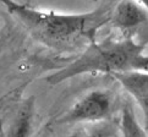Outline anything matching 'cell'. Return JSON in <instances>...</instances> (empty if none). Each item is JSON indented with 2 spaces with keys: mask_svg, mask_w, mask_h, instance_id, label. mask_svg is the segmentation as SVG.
<instances>
[{
  "mask_svg": "<svg viewBox=\"0 0 148 137\" xmlns=\"http://www.w3.org/2000/svg\"><path fill=\"white\" fill-rule=\"evenodd\" d=\"M0 49H1V45H0Z\"/></svg>",
  "mask_w": 148,
  "mask_h": 137,
  "instance_id": "cell-8",
  "label": "cell"
},
{
  "mask_svg": "<svg viewBox=\"0 0 148 137\" xmlns=\"http://www.w3.org/2000/svg\"><path fill=\"white\" fill-rule=\"evenodd\" d=\"M8 11L38 43L58 51H72L96 40L99 29L109 22L114 1L81 14L39 10L15 0H0Z\"/></svg>",
  "mask_w": 148,
  "mask_h": 137,
  "instance_id": "cell-1",
  "label": "cell"
},
{
  "mask_svg": "<svg viewBox=\"0 0 148 137\" xmlns=\"http://www.w3.org/2000/svg\"><path fill=\"white\" fill-rule=\"evenodd\" d=\"M147 126H148V121H147Z\"/></svg>",
  "mask_w": 148,
  "mask_h": 137,
  "instance_id": "cell-7",
  "label": "cell"
},
{
  "mask_svg": "<svg viewBox=\"0 0 148 137\" xmlns=\"http://www.w3.org/2000/svg\"><path fill=\"white\" fill-rule=\"evenodd\" d=\"M148 22V10L136 0H119L113 4L108 25L127 38H134Z\"/></svg>",
  "mask_w": 148,
  "mask_h": 137,
  "instance_id": "cell-4",
  "label": "cell"
},
{
  "mask_svg": "<svg viewBox=\"0 0 148 137\" xmlns=\"http://www.w3.org/2000/svg\"><path fill=\"white\" fill-rule=\"evenodd\" d=\"M0 102H1V101H0Z\"/></svg>",
  "mask_w": 148,
  "mask_h": 137,
  "instance_id": "cell-9",
  "label": "cell"
},
{
  "mask_svg": "<svg viewBox=\"0 0 148 137\" xmlns=\"http://www.w3.org/2000/svg\"><path fill=\"white\" fill-rule=\"evenodd\" d=\"M136 1H138L141 5H143V6L148 10V0H136Z\"/></svg>",
  "mask_w": 148,
  "mask_h": 137,
  "instance_id": "cell-6",
  "label": "cell"
},
{
  "mask_svg": "<svg viewBox=\"0 0 148 137\" xmlns=\"http://www.w3.org/2000/svg\"><path fill=\"white\" fill-rule=\"evenodd\" d=\"M114 99L112 93L105 89H94L77 101L62 116L59 124L96 123L108 119L113 113Z\"/></svg>",
  "mask_w": 148,
  "mask_h": 137,
  "instance_id": "cell-3",
  "label": "cell"
},
{
  "mask_svg": "<svg viewBox=\"0 0 148 137\" xmlns=\"http://www.w3.org/2000/svg\"><path fill=\"white\" fill-rule=\"evenodd\" d=\"M135 99L148 121V71H126L112 75Z\"/></svg>",
  "mask_w": 148,
  "mask_h": 137,
  "instance_id": "cell-5",
  "label": "cell"
},
{
  "mask_svg": "<svg viewBox=\"0 0 148 137\" xmlns=\"http://www.w3.org/2000/svg\"><path fill=\"white\" fill-rule=\"evenodd\" d=\"M145 43L134 38L93 40L70 64L50 73L44 80L50 86L84 73H109L126 71H148V55Z\"/></svg>",
  "mask_w": 148,
  "mask_h": 137,
  "instance_id": "cell-2",
  "label": "cell"
}]
</instances>
